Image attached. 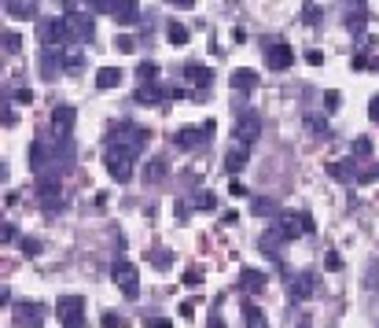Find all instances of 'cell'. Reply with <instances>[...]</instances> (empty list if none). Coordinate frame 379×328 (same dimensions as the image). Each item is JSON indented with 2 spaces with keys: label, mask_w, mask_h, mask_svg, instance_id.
Returning <instances> with one entry per match:
<instances>
[{
  "label": "cell",
  "mask_w": 379,
  "mask_h": 328,
  "mask_svg": "<svg viewBox=\"0 0 379 328\" xmlns=\"http://www.w3.org/2000/svg\"><path fill=\"white\" fill-rule=\"evenodd\" d=\"M147 147V130H140L133 122H122L118 130L107 136V155H122V158H133Z\"/></svg>",
  "instance_id": "obj_1"
},
{
  "label": "cell",
  "mask_w": 379,
  "mask_h": 328,
  "mask_svg": "<svg viewBox=\"0 0 379 328\" xmlns=\"http://www.w3.org/2000/svg\"><path fill=\"white\" fill-rule=\"evenodd\" d=\"M37 203L45 207V214H56L63 210V185H59V174H37Z\"/></svg>",
  "instance_id": "obj_2"
},
{
  "label": "cell",
  "mask_w": 379,
  "mask_h": 328,
  "mask_svg": "<svg viewBox=\"0 0 379 328\" xmlns=\"http://www.w3.org/2000/svg\"><path fill=\"white\" fill-rule=\"evenodd\" d=\"M111 280L118 284V291H122L125 299H140V269L133 266V262L118 258L111 266Z\"/></svg>",
  "instance_id": "obj_3"
},
{
  "label": "cell",
  "mask_w": 379,
  "mask_h": 328,
  "mask_svg": "<svg viewBox=\"0 0 379 328\" xmlns=\"http://www.w3.org/2000/svg\"><path fill=\"white\" fill-rule=\"evenodd\" d=\"M214 130H218V122L207 119L203 125H184V130H177V136H173V144L181 147V152H192V147H203L214 136Z\"/></svg>",
  "instance_id": "obj_4"
},
{
  "label": "cell",
  "mask_w": 379,
  "mask_h": 328,
  "mask_svg": "<svg viewBox=\"0 0 379 328\" xmlns=\"http://www.w3.org/2000/svg\"><path fill=\"white\" fill-rule=\"evenodd\" d=\"M63 23H67V45H89V41L96 37V23H92V15L70 12V15H63Z\"/></svg>",
  "instance_id": "obj_5"
},
{
  "label": "cell",
  "mask_w": 379,
  "mask_h": 328,
  "mask_svg": "<svg viewBox=\"0 0 379 328\" xmlns=\"http://www.w3.org/2000/svg\"><path fill=\"white\" fill-rule=\"evenodd\" d=\"M56 314H59L63 328H85V299L81 295H59Z\"/></svg>",
  "instance_id": "obj_6"
},
{
  "label": "cell",
  "mask_w": 379,
  "mask_h": 328,
  "mask_svg": "<svg viewBox=\"0 0 379 328\" xmlns=\"http://www.w3.org/2000/svg\"><path fill=\"white\" fill-rule=\"evenodd\" d=\"M232 136L243 147H251L258 136H262V114L258 111H240V119H236V125H232Z\"/></svg>",
  "instance_id": "obj_7"
},
{
  "label": "cell",
  "mask_w": 379,
  "mask_h": 328,
  "mask_svg": "<svg viewBox=\"0 0 379 328\" xmlns=\"http://www.w3.org/2000/svg\"><path fill=\"white\" fill-rule=\"evenodd\" d=\"M184 81L192 85V96L196 100H203L210 92V85H214V70L210 67H203V63H184Z\"/></svg>",
  "instance_id": "obj_8"
},
{
  "label": "cell",
  "mask_w": 379,
  "mask_h": 328,
  "mask_svg": "<svg viewBox=\"0 0 379 328\" xmlns=\"http://www.w3.org/2000/svg\"><path fill=\"white\" fill-rule=\"evenodd\" d=\"M48 321V306L45 303H30V299H23V303H15V325L19 328H41Z\"/></svg>",
  "instance_id": "obj_9"
},
{
  "label": "cell",
  "mask_w": 379,
  "mask_h": 328,
  "mask_svg": "<svg viewBox=\"0 0 379 328\" xmlns=\"http://www.w3.org/2000/svg\"><path fill=\"white\" fill-rule=\"evenodd\" d=\"M37 37H41V45H45V48L67 45V23H63V19H41V23H37Z\"/></svg>",
  "instance_id": "obj_10"
},
{
  "label": "cell",
  "mask_w": 379,
  "mask_h": 328,
  "mask_svg": "<svg viewBox=\"0 0 379 328\" xmlns=\"http://www.w3.org/2000/svg\"><path fill=\"white\" fill-rule=\"evenodd\" d=\"M287 295H291V303H306V299H313V295H317V273L306 269V273H298V277H291Z\"/></svg>",
  "instance_id": "obj_11"
},
{
  "label": "cell",
  "mask_w": 379,
  "mask_h": 328,
  "mask_svg": "<svg viewBox=\"0 0 379 328\" xmlns=\"http://www.w3.org/2000/svg\"><path fill=\"white\" fill-rule=\"evenodd\" d=\"M170 96H184V89H162L158 85V81H144V85H140L136 89V103H147V107H151V103H162V100H170Z\"/></svg>",
  "instance_id": "obj_12"
},
{
  "label": "cell",
  "mask_w": 379,
  "mask_h": 328,
  "mask_svg": "<svg viewBox=\"0 0 379 328\" xmlns=\"http://www.w3.org/2000/svg\"><path fill=\"white\" fill-rule=\"evenodd\" d=\"M291 63H295V48L284 45V41H276V45L265 48V67L269 70H287Z\"/></svg>",
  "instance_id": "obj_13"
},
{
  "label": "cell",
  "mask_w": 379,
  "mask_h": 328,
  "mask_svg": "<svg viewBox=\"0 0 379 328\" xmlns=\"http://www.w3.org/2000/svg\"><path fill=\"white\" fill-rule=\"evenodd\" d=\"M287 240H291V236H287V232L280 229V225H269V229L262 232V240H258V243H262V251H265L269 258H280V251H284V243H287Z\"/></svg>",
  "instance_id": "obj_14"
},
{
  "label": "cell",
  "mask_w": 379,
  "mask_h": 328,
  "mask_svg": "<svg viewBox=\"0 0 379 328\" xmlns=\"http://www.w3.org/2000/svg\"><path fill=\"white\" fill-rule=\"evenodd\" d=\"M136 4L140 0H111V15H114V23L118 26H133L136 23Z\"/></svg>",
  "instance_id": "obj_15"
},
{
  "label": "cell",
  "mask_w": 379,
  "mask_h": 328,
  "mask_svg": "<svg viewBox=\"0 0 379 328\" xmlns=\"http://www.w3.org/2000/svg\"><path fill=\"white\" fill-rule=\"evenodd\" d=\"M265 273L262 269H251V266H247V269H240V288L247 291V295H262L265 291Z\"/></svg>",
  "instance_id": "obj_16"
},
{
  "label": "cell",
  "mask_w": 379,
  "mask_h": 328,
  "mask_svg": "<svg viewBox=\"0 0 379 328\" xmlns=\"http://www.w3.org/2000/svg\"><path fill=\"white\" fill-rule=\"evenodd\" d=\"M107 174H111L118 185H125L129 177H133V158H122V155H107Z\"/></svg>",
  "instance_id": "obj_17"
},
{
  "label": "cell",
  "mask_w": 379,
  "mask_h": 328,
  "mask_svg": "<svg viewBox=\"0 0 379 328\" xmlns=\"http://www.w3.org/2000/svg\"><path fill=\"white\" fill-rule=\"evenodd\" d=\"M74 122H78V114H74V107H67V103L52 111V125H56L59 136H70L74 133Z\"/></svg>",
  "instance_id": "obj_18"
},
{
  "label": "cell",
  "mask_w": 379,
  "mask_h": 328,
  "mask_svg": "<svg viewBox=\"0 0 379 328\" xmlns=\"http://www.w3.org/2000/svg\"><path fill=\"white\" fill-rule=\"evenodd\" d=\"M229 85H232V92H254L258 89V74L251 67H240V70H232Z\"/></svg>",
  "instance_id": "obj_19"
},
{
  "label": "cell",
  "mask_w": 379,
  "mask_h": 328,
  "mask_svg": "<svg viewBox=\"0 0 379 328\" xmlns=\"http://www.w3.org/2000/svg\"><path fill=\"white\" fill-rule=\"evenodd\" d=\"M328 174L335 177V181H342V185H354L361 170H357L354 158H342V163H328Z\"/></svg>",
  "instance_id": "obj_20"
},
{
  "label": "cell",
  "mask_w": 379,
  "mask_h": 328,
  "mask_svg": "<svg viewBox=\"0 0 379 328\" xmlns=\"http://www.w3.org/2000/svg\"><path fill=\"white\" fill-rule=\"evenodd\" d=\"M12 19H37V0H4Z\"/></svg>",
  "instance_id": "obj_21"
},
{
  "label": "cell",
  "mask_w": 379,
  "mask_h": 328,
  "mask_svg": "<svg viewBox=\"0 0 379 328\" xmlns=\"http://www.w3.org/2000/svg\"><path fill=\"white\" fill-rule=\"evenodd\" d=\"M63 70V48H45V59H41V74L45 78H56Z\"/></svg>",
  "instance_id": "obj_22"
},
{
  "label": "cell",
  "mask_w": 379,
  "mask_h": 328,
  "mask_svg": "<svg viewBox=\"0 0 379 328\" xmlns=\"http://www.w3.org/2000/svg\"><path fill=\"white\" fill-rule=\"evenodd\" d=\"M81 67H85V52H81V48H74V45H67V48H63V70L78 74Z\"/></svg>",
  "instance_id": "obj_23"
},
{
  "label": "cell",
  "mask_w": 379,
  "mask_h": 328,
  "mask_svg": "<svg viewBox=\"0 0 379 328\" xmlns=\"http://www.w3.org/2000/svg\"><path fill=\"white\" fill-rule=\"evenodd\" d=\"M243 321H247V328H269L265 310H262V306H254V303H243Z\"/></svg>",
  "instance_id": "obj_24"
},
{
  "label": "cell",
  "mask_w": 379,
  "mask_h": 328,
  "mask_svg": "<svg viewBox=\"0 0 379 328\" xmlns=\"http://www.w3.org/2000/svg\"><path fill=\"white\" fill-rule=\"evenodd\" d=\"M166 174H170L166 158H151V163L144 166V181H147V185H158V181H162V177H166Z\"/></svg>",
  "instance_id": "obj_25"
},
{
  "label": "cell",
  "mask_w": 379,
  "mask_h": 328,
  "mask_svg": "<svg viewBox=\"0 0 379 328\" xmlns=\"http://www.w3.org/2000/svg\"><path fill=\"white\" fill-rule=\"evenodd\" d=\"M243 166H247V147L240 144V147H232V152L225 155V170H229V174L236 177V174L243 170Z\"/></svg>",
  "instance_id": "obj_26"
},
{
  "label": "cell",
  "mask_w": 379,
  "mask_h": 328,
  "mask_svg": "<svg viewBox=\"0 0 379 328\" xmlns=\"http://www.w3.org/2000/svg\"><path fill=\"white\" fill-rule=\"evenodd\" d=\"M122 78H125L122 70H114V67H103L100 74H96V85H100V89H118V85H122Z\"/></svg>",
  "instance_id": "obj_27"
},
{
  "label": "cell",
  "mask_w": 379,
  "mask_h": 328,
  "mask_svg": "<svg viewBox=\"0 0 379 328\" xmlns=\"http://www.w3.org/2000/svg\"><path fill=\"white\" fill-rule=\"evenodd\" d=\"M151 266H155V269H162V273H166V269L173 266V255H170V251H166V247H155V251H151Z\"/></svg>",
  "instance_id": "obj_28"
},
{
  "label": "cell",
  "mask_w": 379,
  "mask_h": 328,
  "mask_svg": "<svg viewBox=\"0 0 379 328\" xmlns=\"http://www.w3.org/2000/svg\"><path fill=\"white\" fill-rule=\"evenodd\" d=\"M192 207H196V210H218V196H214V192H196Z\"/></svg>",
  "instance_id": "obj_29"
},
{
  "label": "cell",
  "mask_w": 379,
  "mask_h": 328,
  "mask_svg": "<svg viewBox=\"0 0 379 328\" xmlns=\"http://www.w3.org/2000/svg\"><path fill=\"white\" fill-rule=\"evenodd\" d=\"M166 37H170V45H188V26H181V23H170Z\"/></svg>",
  "instance_id": "obj_30"
},
{
  "label": "cell",
  "mask_w": 379,
  "mask_h": 328,
  "mask_svg": "<svg viewBox=\"0 0 379 328\" xmlns=\"http://www.w3.org/2000/svg\"><path fill=\"white\" fill-rule=\"evenodd\" d=\"M251 210H254V214H258V218H269V214H280V207L273 203V199H254V203H251Z\"/></svg>",
  "instance_id": "obj_31"
},
{
  "label": "cell",
  "mask_w": 379,
  "mask_h": 328,
  "mask_svg": "<svg viewBox=\"0 0 379 328\" xmlns=\"http://www.w3.org/2000/svg\"><path fill=\"white\" fill-rule=\"evenodd\" d=\"M140 85H144V81H158V63H151V59H144L140 63Z\"/></svg>",
  "instance_id": "obj_32"
},
{
  "label": "cell",
  "mask_w": 379,
  "mask_h": 328,
  "mask_svg": "<svg viewBox=\"0 0 379 328\" xmlns=\"http://www.w3.org/2000/svg\"><path fill=\"white\" fill-rule=\"evenodd\" d=\"M350 155L354 158H368V155H372V141H368V136H357L354 147H350Z\"/></svg>",
  "instance_id": "obj_33"
},
{
  "label": "cell",
  "mask_w": 379,
  "mask_h": 328,
  "mask_svg": "<svg viewBox=\"0 0 379 328\" xmlns=\"http://www.w3.org/2000/svg\"><path fill=\"white\" fill-rule=\"evenodd\" d=\"M41 247H45V243H41V240H23V255H30V258H34V255H41Z\"/></svg>",
  "instance_id": "obj_34"
},
{
  "label": "cell",
  "mask_w": 379,
  "mask_h": 328,
  "mask_svg": "<svg viewBox=\"0 0 379 328\" xmlns=\"http://www.w3.org/2000/svg\"><path fill=\"white\" fill-rule=\"evenodd\" d=\"M357 181H361V185L379 181V166H368V170H361V174H357Z\"/></svg>",
  "instance_id": "obj_35"
},
{
  "label": "cell",
  "mask_w": 379,
  "mask_h": 328,
  "mask_svg": "<svg viewBox=\"0 0 379 328\" xmlns=\"http://www.w3.org/2000/svg\"><path fill=\"white\" fill-rule=\"evenodd\" d=\"M199 284H203V273H199V269H188V273H184V288H199Z\"/></svg>",
  "instance_id": "obj_36"
},
{
  "label": "cell",
  "mask_w": 379,
  "mask_h": 328,
  "mask_svg": "<svg viewBox=\"0 0 379 328\" xmlns=\"http://www.w3.org/2000/svg\"><path fill=\"white\" fill-rule=\"evenodd\" d=\"M4 45H8V52H12V56H15L23 41H19V34H15V30H8V34H4Z\"/></svg>",
  "instance_id": "obj_37"
},
{
  "label": "cell",
  "mask_w": 379,
  "mask_h": 328,
  "mask_svg": "<svg viewBox=\"0 0 379 328\" xmlns=\"http://www.w3.org/2000/svg\"><path fill=\"white\" fill-rule=\"evenodd\" d=\"M114 48H118V52H136V41H133V37H118Z\"/></svg>",
  "instance_id": "obj_38"
},
{
  "label": "cell",
  "mask_w": 379,
  "mask_h": 328,
  "mask_svg": "<svg viewBox=\"0 0 379 328\" xmlns=\"http://www.w3.org/2000/svg\"><path fill=\"white\" fill-rule=\"evenodd\" d=\"M15 240H19L15 225H4V229H0V243H15Z\"/></svg>",
  "instance_id": "obj_39"
},
{
  "label": "cell",
  "mask_w": 379,
  "mask_h": 328,
  "mask_svg": "<svg viewBox=\"0 0 379 328\" xmlns=\"http://www.w3.org/2000/svg\"><path fill=\"white\" fill-rule=\"evenodd\" d=\"M368 119H372V122H379V92H376L372 100H368Z\"/></svg>",
  "instance_id": "obj_40"
},
{
  "label": "cell",
  "mask_w": 379,
  "mask_h": 328,
  "mask_svg": "<svg viewBox=\"0 0 379 328\" xmlns=\"http://www.w3.org/2000/svg\"><path fill=\"white\" fill-rule=\"evenodd\" d=\"M181 317H184V321H192V317H196V303H181Z\"/></svg>",
  "instance_id": "obj_41"
},
{
  "label": "cell",
  "mask_w": 379,
  "mask_h": 328,
  "mask_svg": "<svg viewBox=\"0 0 379 328\" xmlns=\"http://www.w3.org/2000/svg\"><path fill=\"white\" fill-rule=\"evenodd\" d=\"M30 100H34V92H30V89H15V103H30Z\"/></svg>",
  "instance_id": "obj_42"
},
{
  "label": "cell",
  "mask_w": 379,
  "mask_h": 328,
  "mask_svg": "<svg viewBox=\"0 0 379 328\" xmlns=\"http://www.w3.org/2000/svg\"><path fill=\"white\" fill-rule=\"evenodd\" d=\"M229 196H247V188H243L240 181H236V177H232V181H229Z\"/></svg>",
  "instance_id": "obj_43"
},
{
  "label": "cell",
  "mask_w": 379,
  "mask_h": 328,
  "mask_svg": "<svg viewBox=\"0 0 379 328\" xmlns=\"http://www.w3.org/2000/svg\"><path fill=\"white\" fill-rule=\"evenodd\" d=\"M166 4H173V8H181V12H188V8H196V0H166Z\"/></svg>",
  "instance_id": "obj_44"
},
{
  "label": "cell",
  "mask_w": 379,
  "mask_h": 328,
  "mask_svg": "<svg viewBox=\"0 0 379 328\" xmlns=\"http://www.w3.org/2000/svg\"><path fill=\"white\" fill-rule=\"evenodd\" d=\"M324 103H328V111H335V107H339V92H328V96H324Z\"/></svg>",
  "instance_id": "obj_45"
},
{
  "label": "cell",
  "mask_w": 379,
  "mask_h": 328,
  "mask_svg": "<svg viewBox=\"0 0 379 328\" xmlns=\"http://www.w3.org/2000/svg\"><path fill=\"white\" fill-rule=\"evenodd\" d=\"M221 221H225V225H236V221H240V214H236V210H225Z\"/></svg>",
  "instance_id": "obj_46"
},
{
  "label": "cell",
  "mask_w": 379,
  "mask_h": 328,
  "mask_svg": "<svg viewBox=\"0 0 379 328\" xmlns=\"http://www.w3.org/2000/svg\"><path fill=\"white\" fill-rule=\"evenodd\" d=\"M354 67L365 70V67H372V59H368V56H354Z\"/></svg>",
  "instance_id": "obj_47"
},
{
  "label": "cell",
  "mask_w": 379,
  "mask_h": 328,
  "mask_svg": "<svg viewBox=\"0 0 379 328\" xmlns=\"http://www.w3.org/2000/svg\"><path fill=\"white\" fill-rule=\"evenodd\" d=\"M306 63H309V67H320V63H324V56H320V52H309V56H306Z\"/></svg>",
  "instance_id": "obj_48"
},
{
  "label": "cell",
  "mask_w": 379,
  "mask_h": 328,
  "mask_svg": "<svg viewBox=\"0 0 379 328\" xmlns=\"http://www.w3.org/2000/svg\"><path fill=\"white\" fill-rule=\"evenodd\" d=\"M306 23H317V4H306Z\"/></svg>",
  "instance_id": "obj_49"
},
{
  "label": "cell",
  "mask_w": 379,
  "mask_h": 328,
  "mask_svg": "<svg viewBox=\"0 0 379 328\" xmlns=\"http://www.w3.org/2000/svg\"><path fill=\"white\" fill-rule=\"evenodd\" d=\"M151 328H173V325L166 321V317H155V321H151Z\"/></svg>",
  "instance_id": "obj_50"
},
{
  "label": "cell",
  "mask_w": 379,
  "mask_h": 328,
  "mask_svg": "<svg viewBox=\"0 0 379 328\" xmlns=\"http://www.w3.org/2000/svg\"><path fill=\"white\" fill-rule=\"evenodd\" d=\"M210 328H225V325H221V317H214V321H210Z\"/></svg>",
  "instance_id": "obj_51"
},
{
  "label": "cell",
  "mask_w": 379,
  "mask_h": 328,
  "mask_svg": "<svg viewBox=\"0 0 379 328\" xmlns=\"http://www.w3.org/2000/svg\"><path fill=\"white\" fill-rule=\"evenodd\" d=\"M372 67H376V70H379V59H372Z\"/></svg>",
  "instance_id": "obj_52"
}]
</instances>
